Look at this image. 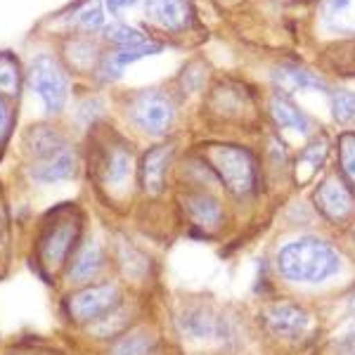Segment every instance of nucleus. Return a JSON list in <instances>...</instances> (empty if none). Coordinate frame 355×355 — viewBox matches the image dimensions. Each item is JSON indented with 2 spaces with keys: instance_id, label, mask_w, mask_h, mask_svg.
Masks as SVG:
<instances>
[{
  "instance_id": "nucleus-1",
  "label": "nucleus",
  "mask_w": 355,
  "mask_h": 355,
  "mask_svg": "<svg viewBox=\"0 0 355 355\" xmlns=\"http://www.w3.org/2000/svg\"><path fill=\"white\" fill-rule=\"evenodd\" d=\"M341 268V256L329 242L301 237L284 244L277 254V272L289 282L320 284L334 277Z\"/></svg>"
},
{
  "instance_id": "nucleus-2",
  "label": "nucleus",
  "mask_w": 355,
  "mask_h": 355,
  "mask_svg": "<svg viewBox=\"0 0 355 355\" xmlns=\"http://www.w3.org/2000/svg\"><path fill=\"white\" fill-rule=\"evenodd\" d=\"M206 162L216 171L223 185L230 190L234 197H246L256 190L259 173H256V162L249 152L234 145H211L206 150Z\"/></svg>"
},
{
  "instance_id": "nucleus-3",
  "label": "nucleus",
  "mask_w": 355,
  "mask_h": 355,
  "mask_svg": "<svg viewBox=\"0 0 355 355\" xmlns=\"http://www.w3.org/2000/svg\"><path fill=\"white\" fill-rule=\"evenodd\" d=\"M78 234H81L78 214L67 211V214H55V218H50L38 242V259L45 270H57L60 266H64L78 242Z\"/></svg>"
},
{
  "instance_id": "nucleus-4",
  "label": "nucleus",
  "mask_w": 355,
  "mask_h": 355,
  "mask_svg": "<svg viewBox=\"0 0 355 355\" xmlns=\"http://www.w3.org/2000/svg\"><path fill=\"white\" fill-rule=\"evenodd\" d=\"M28 83H31V88L43 100L48 112L57 114L64 110L67 95H69V81L64 69L57 64V60H53L50 55L36 57L31 64V73H28Z\"/></svg>"
},
{
  "instance_id": "nucleus-5",
  "label": "nucleus",
  "mask_w": 355,
  "mask_h": 355,
  "mask_svg": "<svg viewBox=\"0 0 355 355\" xmlns=\"http://www.w3.org/2000/svg\"><path fill=\"white\" fill-rule=\"evenodd\" d=\"M121 306V291L114 284H97V287H88L69 299V315L76 322L90 324L100 322V320L110 318Z\"/></svg>"
},
{
  "instance_id": "nucleus-6",
  "label": "nucleus",
  "mask_w": 355,
  "mask_h": 355,
  "mask_svg": "<svg viewBox=\"0 0 355 355\" xmlns=\"http://www.w3.org/2000/svg\"><path fill=\"white\" fill-rule=\"evenodd\" d=\"M130 119L145 133L164 135L173 125L175 119L173 102L162 90H147V93H142L140 97L133 100V105H130Z\"/></svg>"
},
{
  "instance_id": "nucleus-7",
  "label": "nucleus",
  "mask_w": 355,
  "mask_h": 355,
  "mask_svg": "<svg viewBox=\"0 0 355 355\" xmlns=\"http://www.w3.org/2000/svg\"><path fill=\"white\" fill-rule=\"evenodd\" d=\"M263 327H266L275 339L296 343L311 331V315L306 308L296 303H277V306L266 308L261 315Z\"/></svg>"
},
{
  "instance_id": "nucleus-8",
  "label": "nucleus",
  "mask_w": 355,
  "mask_h": 355,
  "mask_svg": "<svg viewBox=\"0 0 355 355\" xmlns=\"http://www.w3.org/2000/svg\"><path fill=\"white\" fill-rule=\"evenodd\" d=\"M313 204L324 220L329 223H346L355 214V197L346 187V182L336 175H329L315 187Z\"/></svg>"
},
{
  "instance_id": "nucleus-9",
  "label": "nucleus",
  "mask_w": 355,
  "mask_h": 355,
  "mask_svg": "<svg viewBox=\"0 0 355 355\" xmlns=\"http://www.w3.org/2000/svg\"><path fill=\"white\" fill-rule=\"evenodd\" d=\"M171 157H173V147L171 145H157L142 157L140 166V180L142 190L150 197H159L166 187V171H168Z\"/></svg>"
},
{
  "instance_id": "nucleus-10",
  "label": "nucleus",
  "mask_w": 355,
  "mask_h": 355,
  "mask_svg": "<svg viewBox=\"0 0 355 355\" xmlns=\"http://www.w3.org/2000/svg\"><path fill=\"white\" fill-rule=\"evenodd\" d=\"M145 15L162 28L178 31L190 24L192 8L190 0H147Z\"/></svg>"
},
{
  "instance_id": "nucleus-11",
  "label": "nucleus",
  "mask_w": 355,
  "mask_h": 355,
  "mask_svg": "<svg viewBox=\"0 0 355 355\" xmlns=\"http://www.w3.org/2000/svg\"><path fill=\"white\" fill-rule=\"evenodd\" d=\"M76 173V154H73L71 147L62 150L60 154L55 157L45 159V162H38L31 166V175L33 180L38 182H60V180H67Z\"/></svg>"
},
{
  "instance_id": "nucleus-12",
  "label": "nucleus",
  "mask_w": 355,
  "mask_h": 355,
  "mask_svg": "<svg viewBox=\"0 0 355 355\" xmlns=\"http://www.w3.org/2000/svg\"><path fill=\"white\" fill-rule=\"evenodd\" d=\"M26 147H28V154H31L33 164H38V162H45V159L55 157V154H60L62 150H67L69 145L55 128H50V125H38V128L28 130Z\"/></svg>"
},
{
  "instance_id": "nucleus-13",
  "label": "nucleus",
  "mask_w": 355,
  "mask_h": 355,
  "mask_svg": "<svg viewBox=\"0 0 355 355\" xmlns=\"http://www.w3.org/2000/svg\"><path fill=\"white\" fill-rule=\"evenodd\" d=\"M185 211L202 230H216L223 223V216H225L218 199L211 197V194H190L185 199Z\"/></svg>"
},
{
  "instance_id": "nucleus-14",
  "label": "nucleus",
  "mask_w": 355,
  "mask_h": 355,
  "mask_svg": "<svg viewBox=\"0 0 355 355\" xmlns=\"http://www.w3.org/2000/svg\"><path fill=\"white\" fill-rule=\"evenodd\" d=\"M102 263H105L102 246L97 242H88L81 251L73 254V261L69 266V279L71 282H88L90 277H95L102 270Z\"/></svg>"
},
{
  "instance_id": "nucleus-15",
  "label": "nucleus",
  "mask_w": 355,
  "mask_h": 355,
  "mask_svg": "<svg viewBox=\"0 0 355 355\" xmlns=\"http://www.w3.org/2000/svg\"><path fill=\"white\" fill-rule=\"evenodd\" d=\"M322 24L336 33H355V0H324Z\"/></svg>"
},
{
  "instance_id": "nucleus-16",
  "label": "nucleus",
  "mask_w": 355,
  "mask_h": 355,
  "mask_svg": "<svg viewBox=\"0 0 355 355\" xmlns=\"http://www.w3.org/2000/svg\"><path fill=\"white\" fill-rule=\"evenodd\" d=\"M182 331L194 336V339H211V336L223 334V324L211 311L206 308H192V311L182 313Z\"/></svg>"
},
{
  "instance_id": "nucleus-17",
  "label": "nucleus",
  "mask_w": 355,
  "mask_h": 355,
  "mask_svg": "<svg viewBox=\"0 0 355 355\" xmlns=\"http://www.w3.org/2000/svg\"><path fill=\"white\" fill-rule=\"evenodd\" d=\"M324 159H327V142H324L322 137H318V140H313L311 145L301 152V157L296 159V182H299V185L311 182L313 178L318 175V171L324 166Z\"/></svg>"
},
{
  "instance_id": "nucleus-18",
  "label": "nucleus",
  "mask_w": 355,
  "mask_h": 355,
  "mask_svg": "<svg viewBox=\"0 0 355 355\" xmlns=\"http://www.w3.org/2000/svg\"><path fill=\"white\" fill-rule=\"evenodd\" d=\"M270 114H272V121L277 123L279 128L294 130V133H301V135L311 133V121H308L289 100H284V97H272Z\"/></svg>"
},
{
  "instance_id": "nucleus-19",
  "label": "nucleus",
  "mask_w": 355,
  "mask_h": 355,
  "mask_svg": "<svg viewBox=\"0 0 355 355\" xmlns=\"http://www.w3.org/2000/svg\"><path fill=\"white\" fill-rule=\"evenodd\" d=\"M110 355H157V341L150 331L137 329L114 343Z\"/></svg>"
},
{
  "instance_id": "nucleus-20",
  "label": "nucleus",
  "mask_w": 355,
  "mask_h": 355,
  "mask_svg": "<svg viewBox=\"0 0 355 355\" xmlns=\"http://www.w3.org/2000/svg\"><path fill=\"white\" fill-rule=\"evenodd\" d=\"M130 150H125L123 145L112 147L105 159V180L110 185H123L130 175Z\"/></svg>"
},
{
  "instance_id": "nucleus-21",
  "label": "nucleus",
  "mask_w": 355,
  "mask_h": 355,
  "mask_svg": "<svg viewBox=\"0 0 355 355\" xmlns=\"http://www.w3.org/2000/svg\"><path fill=\"white\" fill-rule=\"evenodd\" d=\"M275 81H277V85L282 90H291V93H296V90H308V88H322V83H320L313 73H308L306 69H299V67L277 69V71H275Z\"/></svg>"
},
{
  "instance_id": "nucleus-22",
  "label": "nucleus",
  "mask_w": 355,
  "mask_h": 355,
  "mask_svg": "<svg viewBox=\"0 0 355 355\" xmlns=\"http://www.w3.org/2000/svg\"><path fill=\"white\" fill-rule=\"evenodd\" d=\"M331 114L339 123L355 121V93L353 90H334L331 95Z\"/></svg>"
},
{
  "instance_id": "nucleus-23",
  "label": "nucleus",
  "mask_w": 355,
  "mask_h": 355,
  "mask_svg": "<svg viewBox=\"0 0 355 355\" xmlns=\"http://www.w3.org/2000/svg\"><path fill=\"white\" fill-rule=\"evenodd\" d=\"M0 90H3V93H17V90H19L17 57H12L10 53L0 55Z\"/></svg>"
},
{
  "instance_id": "nucleus-24",
  "label": "nucleus",
  "mask_w": 355,
  "mask_h": 355,
  "mask_svg": "<svg viewBox=\"0 0 355 355\" xmlns=\"http://www.w3.org/2000/svg\"><path fill=\"white\" fill-rule=\"evenodd\" d=\"M73 21H76L81 28H85V31H95V28H100L102 24H105V12H102V8H100L97 0H90V3H85L83 8L76 10Z\"/></svg>"
},
{
  "instance_id": "nucleus-25",
  "label": "nucleus",
  "mask_w": 355,
  "mask_h": 355,
  "mask_svg": "<svg viewBox=\"0 0 355 355\" xmlns=\"http://www.w3.org/2000/svg\"><path fill=\"white\" fill-rule=\"evenodd\" d=\"M105 36L110 38L112 43H116L119 50H121V48H133V45H140V43H147L145 36H142L140 31H135V28H130V26H123V24H112L105 31Z\"/></svg>"
},
{
  "instance_id": "nucleus-26",
  "label": "nucleus",
  "mask_w": 355,
  "mask_h": 355,
  "mask_svg": "<svg viewBox=\"0 0 355 355\" xmlns=\"http://www.w3.org/2000/svg\"><path fill=\"white\" fill-rule=\"evenodd\" d=\"M339 162L348 180L355 185V135L346 133L339 140Z\"/></svg>"
},
{
  "instance_id": "nucleus-27",
  "label": "nucleus",
  "mask_w": 355,
  "mask_h": 355,
  "mask_svg": "<svg viewBox=\"0 0 355 355\" xmlns=\"http://www.w3.org/2000/svg\"><path fill=\"white\" fill-rule=\"evenodd\" d=\"M157 45H150V43H140V45H133V48H121L116 55H114V67H116V71L119 69H123L125 64H130V62H135V60H140V57H145V55H152V53H157Z\"/></svg>"
},
{
  "instance_id": "nucleus-28",
  "label": "nucleus",
  "mask_w": 355,
  "mask_h": 355,
  "mask_svg": "<svg viewBox=\"0 0 355 355\" xmlns=\"http://www.w3.org/2000/svg\"><path fill=\"white\" fill-rule=\"evenodd\" d=\"M331 353L334 355H355V327H348L339 339L334 341Z\"/></svg>"
},
{
  "instance_id": "nucleus-29",
  "label": "nucleus",
  "mask_w": 355,
  "mask_h": 355,
  "mask_svg": "<svg viewBox=\"0 0 355 355\" xmlns=\"http://www.w3.org/2000/svg\"><path fill=\"white\" fill-rule=\"evenodd\" d=\"M10 123H12V114H10L8 102L0 97V145H3V140L10 133Z\"/></svg>"
},
{
  "instance_id": "nucleus-30",
  "label": "nucleus",
  "mask_w": 355,
  "mask_h": 355,
  "mask_svg": "<svg viewBox=\"0 0 355 355\" xmlns=\"http://www.w3.org/2000/svg\"><path fill=\"white\" fill-rule=\"evenodd\" d=\"M133 3L135 0H107V8H110V12H121L123 8H128Z\"/></svg>"
},
{
  "instance_id": "nucleus-31",
  "label": "nucleus",
  "mask_w": 355,
  "mask_h": 355,
  "mask_svg": "<svg viewBox=\"0 0 355 355\" xmlns=\"http://www.w3.org/2000/svg\"><path fill=\"white\" fill-rule=\"evenodd\" d=\"M0 232H3V211H0Z\"/></svg>"
},
{
  "instance_id": "nucleus-32",
  "label": "nucleus",
  "mask_w": 355,
  "mask_h": 355,
  "mask_svg": "<svg viewBox=\"0 0 355 355\" xmlns=\"http://www.w3.org/2000/svg\"><path fill=\"white\" fill-rule=\"evenodd\" d=\"M351 239H353V244H355V230H353V234H351Z\"/></svg>"
},
{
  "instance_id": "nucleus-33",
  "label": "nucleus",
  "mask_w": 355,
  "mask_h": 355,
  "mask_svg": "<svg viewBox=\"0 0 355 355\" xmlns=\"http://www.w3.org/2000/svg\"><path fill=\"white\" fill-rule=\"evenodd\" d=\"M351 303H353V308H355V296H353V301H351Z\"/></svg>"
}]
</instances>
